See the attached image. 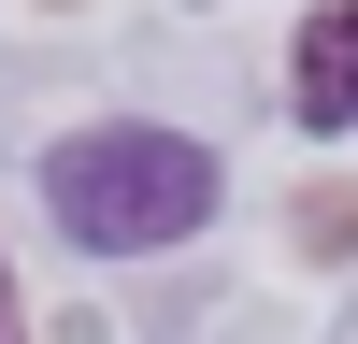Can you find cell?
I'll use <instances>...</instances> for the list:
<instances>
[{
  "label": "cell",
  "instance_id": "6da1fadb",
  "mask_svg": "<svg viewBox=\"0 0 358 344\" xmlns=\"http://www.w3.org/2000/svg\"><path fill=\"white\" fill-rule=\"evenodd\" d=\"M215 201H229L215 143L158 129V115H101V129L43 143V215L72 229L86 258H158V244H187Z\"/></svg>",
  "mask_w": 358,
  "mask_h": 344
},
{
  "label": "cell",
  "instance_id": "7a4b0ae2",
  "mask_svg": "<svg viewBox=\"0 0 358 344\" xmlns=\"http://www.w3.org/2000/svg\"><path fill=\"white\" fill-rule=\"evenodd\" d=\"M287 101H301V129H358V0L301 15V43H287Z\"/></svg>",
  "mask_w": 358,
  "mask_h": 344
},
{
  "label": "cell",
  "instance_id": "3957f363",
  "mask_svg": "<svg viewBox=\"0 0 358 344\" xmlns=\"http://www.w3.org/2000/svg\"><path fill=\"white\" fill-rule=\"evenodd\" d=\"M287 229H301V258H315V244L344 258V244H358V187H301V215H287Z\"/></svg>",
  "mask_w": 358,
  "mask_h": 344
},
{
  "label": "cell",
  "instance_id": "277c9868",
  "mask_svg": "<svg viewBox=\"0 0 358 344\" xmlns=\"http://www.w3.org/2000/svg\"><path fill=\"white\" fill-rule=\"evenodd\" d=\"M0 344H15V258H0Z\"/></svg>",
  "mask_w": 358,
  "mask_h": 344
}]
</instances>
